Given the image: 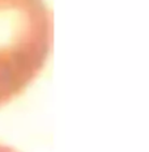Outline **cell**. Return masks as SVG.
I'll return each mask as SVG.
<instances>
[{"mask_svg":"<svg viewBox=\"0 0 149 152\" xmlns=\"http://www.w3.org/2000/svg\"><path fill=\"white\" fill-rule=\"evenodd\" d=\"M51 43L52 17L45 0H0V107L41 75Z\"/></svg>","mask_w":149,"mask_h":152,"instance_id":"6da1fadb","label":"cell"},{"mask_svg":"<svg viewBox=\"0 0 149 152\" xmlns=\"http://www.w3.org/2000/svg\"><path fill=\"white\" fill-rule=\"evenodd\" d=\"M0 152H17V151H16L15 148H12V147H9V145H7V144L0 143Z\"/></svg>","mask_w":149,"mask_h":152,"instance_id":"7a4b0ae2","label":"cell"}]
</instances>
